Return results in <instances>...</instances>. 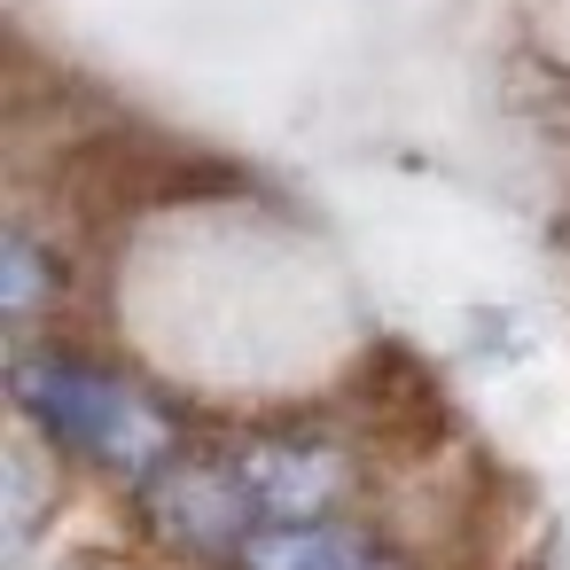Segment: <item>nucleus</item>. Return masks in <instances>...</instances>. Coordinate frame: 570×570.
Here are the masks:
<instances>
[{
    "label": "nucleus",
    "instance_id": "nucleus-1",
    "mask_svg": "<svg viewBox=\"0 0 570 570\" xmlns=\"http://www.w3.org/2000/svg\"><path fill=\"white\" fill-rule=\"evenodd\" d=\"M17 406H24L56 445L102 461V469H118V476H149V469L173 453V422H165L141 391L95 375V367H79V360H40V352H24V360H17Z\"/></svg>",
    "mask_w": 570,
    "mask_h": 570
},
{
    "label": "nucleus",
    "instance_id": "nucleus-2",
    "mask_svg": "<svg viewBox=\"0 0 570 570\" xmlns=\"http://www.w3.org/2000/svg\"><path fill=\"white\" fill-rule=\"evenodd\" d=\"M243 500L258 508V523H321L344 500V453L305 445V438H258L227 453Z\"/></svg>",
    "mask_w": 570,
    "mask_h": 570
},
{
    "label": "nucleus",
    "instance_id": "nucleus-3",
    "mask_svg": "<svg viewBox=\"0 0 570 570\" xmlns=\"http://www.w3.org/2000/svg\"><path fill=\"white\" fill-rule=\"evenodd\" d=\"M149 508H157V523H165L173 539H188V547H243V539L258 531V508L243 500V484H235L227 461L157 476Z\"/></svg>",
    "mask_w": 570,
    "mask_h": 570
},
{
    "label": "nucleus",
    "instance_id": "nucleus-4",
    "mask_svg": "<svg viewBox=\"0 0 570 570\" xmlns=\"http://www.w3.org/2000/svg\"><path fill=\"white\" fill-rule=\"evenodd\" d=\"M243 570H391L360 531H336L328 515L321 523H258L243 547H235Z\"/></svg>",
    "mask_w": 570,
    "mask_h": 570
},
{
    "label": "nucleus",
    "instance_id": "nucleus-5",
    "mask_svg": "<svg viewBox=\"0 0 570 570\" xmlns=\"http://www.w3.org/2000/svg\"><path fill=\"white\" fill-rule=\"evenodd\" d=\"M0 266H9V321H32L40 313V250L24 243V235H9V250H0Z\"/></svg>",
    "mask_w": 570,
    "mask_h": 570
}]
</instances>
